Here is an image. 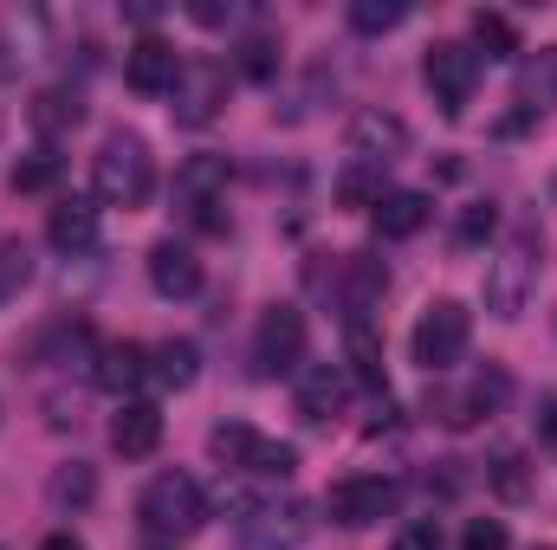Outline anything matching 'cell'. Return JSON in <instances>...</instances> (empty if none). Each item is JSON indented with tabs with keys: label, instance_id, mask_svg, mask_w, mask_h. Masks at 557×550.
Masks as SVG:
<instances>
[{
	"label": "cell",
	"instance_id": "cell-41",
	"mask_svg": "<svg viewBox=\"0 0 557 550\" xmlns=\"http://www.w3.org/2000/svg\"><path fill=\"white\" fill-rule=\"evenodd\" d=\"M0 142H7V117H0Z\"/></svg>",
	"mask_w": 557,
	"mask_h": 550
},
{
	"label": "cell",
	"instance_id": "cell-4",
	"mask_svg": "<svg viewBox=\"0 0 557 550\" xmlns=\"http://www.w3.org/2000/svg\"><path fill=\"white\" fill-rule=\"evenodd\" d=\"M137 518L149 538H195L208 525V492L188 473H156L137 499Z\"/></svg>",
	"mask_w": 557,
	"mask_h": 550
},
{
	"label": "cell",
	"instance_id": "cell-8",
	"mask_svg": "<svg viewBox=\"0 0 557 550\" xmlns=\"http://www.w3.org/2000/svg\"><path fill=\"white\" fill-rule=\"evenodd\" d=\"M403 505V486L383 479V473H357V479H337L324 492V518L344 525V532H363V525H383L389 512Z\"/></svg>",
	"mask_w": 557,
	"mask_h": 550
},
{
	"label": "cell",
	"instance_id": "cell-7",
	"mask_svg": "<svg viewBox=\"0 0 557 550\" xmlns=\"http://www.w3.org/2000/svg\"><path fill=\"white\" fill-rule=\"evenodd\" d=\"M421 78H428L441 117H460V111L473 104V85H480V52L460 46V39H434L428 59H421Z\"/></svg>",
	"mask_w": 557,
	"mask_h": 550
},
{
	"label": "cell",
	"instance_id": "cell-40",
	"mask_svg": "<svg viewBox=\"0 0 557 550\" xmlns=\"http://www.w3.org/2000/svg\"><path fill=\"white\" fill-rule=\"evenodd\" d=\"M39 550H85V538H72V532H52Z\"/></svg>",
	"mask_w": 557,
	"mask_h": 550
},
{
	"label": "cell",
	"instance_id": "cell-1",
	"mask_svg": "<svg viewBox=\"0 0 557 550\" xmlns=\"http://www.w3.org/2000/svg\"><path fill=\"white\" fill-rule=\"evenodd\" d=\"M91 188L104 208H143L149 188H156V155L137 130H111L91 155Z\"/></svg>",
	"mask_w": 557,
	"mask_h": 550
},
{
	"label": "cell",
	"instance_id": "cell-31",
	"mask_svg": "<svg viewBox=\"0 0 557 550\" xmlns=\"http://www.w3.org/2000/svg\"><path fill=\"white\" fill-rule=\"evenodd\" d=\"M473 39H480L486 59H512L519 52V26L506 13H473Z\"/></svg>",
	"mask_w": 557,
	"mask_h": 550
},
{
	"label": "cell",
	"instance_id": "cell-17",
	"mask_svg": "<svg viewBox=\"0 0 557 550\" xmlns=\"http://www.w3.org/2000/svg\"><path fill=\"white\" fill-rule=\"evenodd\" d=\"M111 447H117L124 460H149V453L162 447V409H156V402H124L117 421H111Z\"/></svg>",
	"mask_w": 557,
	"mask_h": 550
},
{
	"label": "cell",
	"instance_id": "cell-37",
	"mask_svg": "<svg viewBox=\"0 0 557 550\" xmlns=\"http://www.w3.org/2000/svg\"><path fill=\"white\" fill-rule=\"evenodd\" d=\"M273 39H247V46H240V72H247V78H273Z\"/></svg>",
	"mask_w": 557,
	"mask_h": 550
},
{
	"label": "cell",
	"instance_id": "cell-10",
	"mask_svg": "<svg viewBox=\"0 0 557 550\" xmlns=\"http://www.w3.org/2000/svg\"><path fill=\"white\" fill-rule=\"evenodd\" d=\"M221 104H227V65H214V59H188L182 78H175V91H169L175 124L208 130V124L221 117Z\"/></svg>",
	"mask_w": 557,
	"mask_h": 550
},
{
	"label": "cell",
	"instance_id": "cell-21",
	"mask_svg": "<svg viewBox=\"0 0 557 550\" xmlns=\"http://www.w3.org/2000/svg\"><path fill=\"white\" fill-rule=\"evenodd\" d=\"M298 545H305V512H298V505H285V512L267 505V512L240 532V550H298Z\"/></svg>",
	"mask_w": 557,
	"mask_h": 550
},
{
	"label": "cell",
	"instance_id": "cell-16",
	"mask_svg": "<svg viewBox=\"0 0 557 550\" xmlns=\"http://www.w3.org/2000/svg\"><path fill=\"white\" fill-rule=\"evenodd\" d=\"M149 285H156L162 298H195V291H201V260H195V247L156 240V247H149Z\"/></svg>",
	"mask_w": 557,
	"mask_h": 550
},
{
	"label": "cell",
	"instance_id": "cell-3",
	"mask_svg": "<svg viewBox=\"0 0 557 550\" xmlns=\"http://www.w3.org/2000/svg\"><path fill=\"white\" fill-rule=\"evenodd\" d=\"M532 291H539V234L519 227V234H506V247L486 266V311L499 324H512V317H525Z\"/></svg>",
	"mask_w": 557,
	"mask_h": 550
},
{
	"label": "cell",
	"instance_id": "cell-27",
	"mask_svg": "<svg viewBox=\"0 0 557 550\" xmlns=\"http://www.w3.org/2000/svg\"><path fill=\"white\" fill-rule=\"evenodd\" d=\"M519 98L539 111V104H557V46H545V52H532L525 59V72H519Z\"/></svg>",
	"mask_w": 557,
	"mask_h": 550
},
{
	"label": "cell",
	"instance_id": "cell-18",
	"mask_svg": "<svg viewBox=\"0 0 557 550\" xmlns=\"http://www.w3.org/2000/svg\"><path fill=\"white\" fill-rule=\"evenodd\" d=\"M370 214H376V234L383 240H416L421 227H428V214H434V201L421 188H389Z\"/></svg>",
	"mask_w": 557,
	"mask_h": 550
},
{
	"label": "cell",
	"instance_id": "cell-36",
	"mask_svg": "<svg viewBox=\"0 0 557 550\" xmlns=\"http://www.w3.org/2000/svg\"><path fill=\"white\" fill-rule=\"evenodd\" d=\"M389 550H441V525H434V518H416V525L396 532V545Z\"/></svg>",
	"mask_w": 557,
	"mask_h": 550
},
{
	"label": "cell",
	"instance_id": "cell-39",
	"mask_svg": "<svg viewBox=\"0 0 557 550\" xmlns=\"http://www.w3.org/2000/svg\"><path fill=\"white\" fill-rule=\"evenodd\" d=\"M539 434H545V440H557V396H545V402H539Z\"/></svg>",
	"mask_w": 557,
	"mask_h": 550
},
{
	"label": "cell",
	"instance_id": "cell-24",
	"mask_svg": "<svg viewBox=\"0 0 557 550\" xmlns=\"http://www.w3.org/2000/svg\"><path fill=\"white\" fill-rule=\"evenodd\" d=\"M344 350H350V376H357L363 389H389V376H383V343L370 337V324H344Z\"/></svg>",
	"mask_w": 557,
	"mask_h": 550
},
{
	"label": "cell",
	"instance_id": "cell-38",
	"mask_svg": "<svg viewBox=\"0 0 557 550\" xmlns=\"http://www.w3.org/2000/svg\"><path fill=\"white\" fill-rule=\"evenodd\" d=\"M188 20L208 26V33H214V26H234V0H227V7H221V0H188Z\"/></svg>",
	"mask_w": 557,
	"mask_h": 550
},
{
	"label": "cell",
	"instance_id": "cell-11",
	"mask_svg": "<svg viewBox=\"0 0 557 550\" xmlns=\"http://www.w3.org/2000/svg\"><path fill=\"white\" fill-rule=\"evenodd\" d=\"M499 402H506V370H480L467 389H434L428 396V414L447 421V427H473V421L499 414Z\"/></svg>",
	"mask_w": 557,
	"mask_h": 550
},
{
	"label": "cell",
	"instance_id": "cell-30",
	"mask_svg": "<svg viewBox=\"0 0 557 550\" xmlns=\"http://www.w3.org/2000/svg\"><path fill=\"white\" fill-rule=\"evenodd\" d=\"M33 278V247L26 240H0V304H13Z\"/></svg>",
	"mask_w": 557,
	"mask_h": 550
},
{
	"label": "cell",
	"instance_id": "cell-26",
	"mask_svg": "<svg viewBox=\"0 0 557 550\" xmlns=\"http://www.w3.org/2000/svg\"><path fill=\"white\" fill-rule=\"evenodd\" d=\"M267 505H273V499H267V479H240V473H234V479L221 486V499H214V512H227V518H240V525H253Z\"/></svg>",
	"mask_w": 557,
	"mask_h": 550
},
{
	"label": "cell",
	"instance_id": "cell-28",
	"mask_svg": "<svg viewBox=\"0 0 557 550\" xmlns=\"http://www.w3.org/2000/svg\"><path fill=\"white\" fill-rule=\"evenodd\" d=\"M59 175H65V155H52V149H33L26 162H13V195H46Z\"/></svg>",
	"mask_w": 557,
	"mask_h": 550
},
{
	"label": "cell",
	"instance_id": "cell-25",
	"mask_svg": "<svg viewBox=\"0 0 557 550\" xmlns=\"http://www.w3.org/2000/svg\"><path fill=\"white\" fill-rule=\"evenodd\" d=\"M46 499H52L59 512H78V505H91V499H98V473H91L85 460H72V466H59V473H52Z\"/></svg>",
	"mask_w": 557,
	"mask_h": 550
},
{
	"label": "cell",
	"instance_id": "cell-34",
	"mask_svg": "<svg viewBox=\"0 0 557 550\" xmlns=\"http://www.w3.org/2000/svg\"><path fill=\"white\" fill-rule=\"evenodd\" d=\"M493 227H499V208H493V201H473V208L460 214L454 240H460V247H480V240H493Z\"/></svg>",
	"mask_w": 557,
	"mask_h": 550
},
{
	"label": "cell",
	"instance_id": "cell-22",
	"mask_svg": "<svg viewBox=\"0 0 557 550\" xmlns=\"http://www.w3.org/2000/svg\"><path fill=\"white\" fill-rule=\"evenodd\" d=\"M149 376H156L162 389H195V376H201V350H195L188 337H169V343L149 350Z\"/></svg>",
	"mask_w": 557,
	"mask_h": 550
},
{
	"label": "cell",
	"instance_id": "cell-23",
	"mask_svg": "<svg viewBox=\"0 0 557 550\" xmlns=\"http://www.w3.org/2000/svg\"><path fill=\"white\" fill-rule=\"evenodd\" d=\"M383 285H389L383 260H350V285H344V317H350V324H370V304L383 298Z\"/></svg>",
	"mask_w": 557,
	"mask_h": 550
},
{
	"label": "cell",
	"instance_id": "cell-12",
	"mask_svg": "<svg viewBox=\"0 0 557 550\" xmlns=\"http://www.w3.org/2000/svg\"><path fill=\"white\" fill-rule=\"evenodd\" d=\"M350 162H370V168H389L409 155V124L396 111H357L350 117Z\"/></svg>",
	"mask_w": 557,
	"mask_h": 550
},
{
	"label": "cell",
	"instance_id": "cell-33",
	"mask_svg": "<svg viewBox=\"0 0 557 550\" xmlns=\"http://www.w3.org/2000/svg\"><path fill=\"white\" fill-rule=\"evenodd\" d=\"M486 486H493L499 499H525V492H532V466H525V453H499V460L486 466Z\"/></svg>",
	"mask_w": 557,
	"mask_h": 550
},
{
	"label": "cell",
	"instance_id": "cell-2",
	"mask_svg": "<svg viewBox=\"0 0 557 550\" xmlns=\"http://www.w3.org/2000/svg\"><path fill=\"white\" fill-rule=\"evenodd\" d=\"M208 453L227 466V473H240V479H292L298 473V447H285V440H267L260 427H247V421H221L214 434H208Z\"/></svg>",
	"mask_w": 557,
	"mask_h": 550
},
{
	"label": "cell",
	"instance_id": "cell-5",
	"mask_svg": "<svg viewBox=\"0 0 557 550\" xmlns=\"http://www.w3.org/2000/svg\"><path fill=\"white\" fill-rule=\"evenodd\" d=\"M467 343H473V311L460 298H434L416 317V330H409V357H416L428 376H447L467 357Z\"/></svg>",
	"mask_w": 557,
	"mask_h": 550
},
{
	"label": "cell",
	"instance_id": "cell-32",
	"mask_svg": "<svg viewBox=\"0 0 557 550\" xmlns=\"http://www.w3.org/2000/svg\"><path fill=\"white\" fill-rule=\"evenodd\" d=\"M403 20H409V7H403V0H357V7H350V26H357V33H370V39H376V33H396Z\"/></svg>",
	"mask_w": 557,
	"mask_h": 550
},
{
	"label": "cell",
	"instance_id": "cell-9",
	"mask_svg": "<svg viewBox=\"0 0 557 550\" xmlns=\"http://www.w3.org/2000/svg\"><path fill=\"white\" fill-rule=\"evenodd\" d=\"M298 357H305V311L298 304H267V317H260V330H253V376H292L298 370Z\"/></svg>",
	"mask_w": 557,
	"mask_h": 550
},
{
	"label": "cell",
	"instance_id": "cell-14",
	"mask_svg": "<svg viewBox=\"0 0 557 550\" xmlns=\"http://www.w3.org/2000/svg\"><path fill=\"white\" fill-rule=\"evenodd\" d=\"M350 402V370H337V363H318V370H305L298 376V414L311 421V427H324V421H337Z\"/></svg>",
	"mask_w": 557,
	"mask_h": 550
},
{
	"label": "cell",
	"instance_id": "cell-19",
	"mask_svg": "<svg viewBox=\"0 0 557 550\" xmlns=\"http://www.w3.org/2000/svg\"><path fill=\"white\" fill-rule=\"evenodd\" d=\"M143 376H149V350H143V343H131V337H124V343H104V350H98L91 383H98L104 396H131Z\"/></svg>",
	"mask_w": 557,
	"mask_h": 550
},
{
	"label": "cell",
	"instance_id": "cell-15",
	"mask_svg": "<svg viewBox=\"0 0 557 550\" xmlns=\"http://www.w3.org/2000/svg\"><path fill=\"white\" fill-rule=\"evenodd\" d=\"M46 240H52V253H65V260L91 253V247H98V208L78 201V195H65V201L46 214Z\"/></svg>",
	"mask_w": 557,
	"mask_h": 550
},
{
	"label": "cell",
	"instance_id": "cell-6",
	"mask_svg": "<svg viewBox=\"0 0 557 550\" xmlns=\"http://www.w3.org/2000/svg\"><path fill=\"white\" fill-rule=\"evenodd\" d=\"M221 195H227V155H188L175 168V208L201 227V234H227V214H221Z\"/></svg>",
	"mask_w": 557,
	"mask_h": 550
},
{
	"label": "cell",
	"instance_id": "cell-13",
	"mask_svg": "<svg viewBox=\"0 0 557 550\" xmlns=\"http://www.w3.org/2000/svg\"><path fill=\"white\" fill-rule=\"evenodd\" d=\"M175 78H182V59H175V46H169V39L143 33L137 46L124 52V85H131L137 98H169V91H175Z\"/></svg>",
	"mask_w": 557,
	"mask_h": 550
},
{
	"label": "cell",
	"instance_id": "cell-29",
	"mask_svg": "<svg viewBox=\"0 0 557 550\" xmlns=\"http://www.w3.org/2000/svg\"><path fill=\"white\" fill-rule=\"evenodd\" d=\"M389 188H383V168H370V162H350L344 175H337V201L344 208H376Z\"/></svg>",
	"mask_w": 557,
	"mask_h": 550
},
{
	"label": "cell",
	"instance_id": "cell-20",
	"mask_svg": "<svg viewBox=\"0 0 557 550\" xmlns=\"http://www.w3.org/2000/svg\"><path fill=\"white\" fill-rule=\"evenodd\" d=\"M26 124L39 130V137H65V130H78L85 124V98L72 91V85H52V91H39L33 104H26Z\"/></svg>",
	"mask_w": 557,
	"mask_h": 550
},
{
	"label": "cell",
	"instance_id": "cell-35",
	"mask_svg": "<svg viewBox=\"0 0 557 550\" xmlns=\"http://www.w3.org/2000/svg\"><path fill=\"white\" fill-rule=\"evenodd\" d=\"M506 518H467V532H460V550H506Z\"/></svg>",
	"mask_w": 557,
	"mask_h": 550
}]
</instances>
